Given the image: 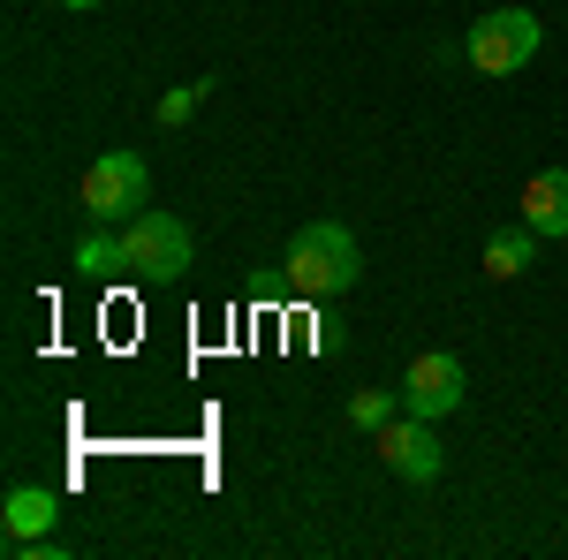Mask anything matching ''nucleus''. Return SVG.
Returning <instances> with one entry per match:
<instances>
[{"label":"nucleus","instance_id":"1","mask_svg":"<svg viewBox=\"0 0 568 560\" xmlns=\"http://www.w3.org/2000/svg\"><path fill=\"white\" fill-rule=\"evenodd\" d=\"M364 281V251L342 220H311L288 235V288L296 296H342Z\"/></svg>","mask_w":568,"mask_h":560},{"label":"nucleus","instance_id":"2","mask_svg":"<svg viewBox=\"0 0 568 560\" xmlns=\"http://www.w3.org/2000/svg\"><path fill=\"white\" fill-rule=\"evenodd\" d=\"M538 45H546V23L530 16V8H493V16H478L470 23V69L478 77H516V69H530L538 61Z\"/></svg>","mask_w":568,"mask_h":560},{"label":"nucleus","instance_id":"3","mask_svg":"<svg viewBox=\"0 0 568 560\" xmlns=\"http://www.w3.org/2000/svg\"><path fill=\"white\" fill-rule=\"evenodd\" d=\"M144 197H152V174L136 152H106V160H91L84 174V213L91 227H122V220L144 213Z\"/></svg>","mask_w":568,"mask_h":560},{"label":"nucleus","instance_id":"4","mask_svg":"<svg viewBox=\"0 0 568 560\" xmlns=\"http://www.w3.org/2000/svg\"><path fill=\"white\" fill-rule=\"evenodd\" d=\"M122 258H130V281H175L190 265V227L144 205L136 220H122Z\"/></svg>","mask_w":568,"mask_h":560},{"label":"nucleus","instance_id":"5","mask_svg":"<svg viewBox=\"0 0 568 560\" xmlns=\"http://www.w3.org/2000/svg\"><path fill=\"white\" fill-rule=\"evenodd\" d=\"M470 401V371H463V356H447V348H425V356H409V379H402V409L409 417H447V409H463Z\"/></svg>","mask_w":568,"mask_h":560},{"label":"nucleus","instance_id":"6","mask_svg":"<svg viewBox=\"0 0 568 560\" xmlns=\"http://www.w3.org/2000/svg\"><path fill=\"white\" fill-rule=\"evenodd\" d=\"M372 439H379V462H387L394 477H409V485H433L439 462H447V447H439L433 417H409V409H402L394 425H379Z\"/></svg>","mask_w":568,"mask_h":560},{"label":"nucleus","instance_id":"7","mask_svg":"<svg viewBox=\"0 0 568 560\" xmlns=\"http://www.w3.org/2000/svg\"><path fill=\"white\" fill-rule=\"evenodd\" d=\"M524 227L538 235V243L568 235V167H546V174L524 182Z\"/></svg>","mask_w":568,"mask_h":560},{"label":"nucleus","instance_id":"8","mask_svg":"<svg viewBox=\"0 0 568 560\" xmlns=\"http://www.w3.org/2000/svg\"><path fill=\"white\" fill-rule=\"evenodd\" d=\"M0 522H8V538H53L61 492H53V485H16V492L0 500Z\"/></svg>","mask_w":568,"mask_h":560},{"label":"nucleus","instance_id":"9","mask_svg":"<svg viewBox=\"0 0 568 560\" xmlns=\"http://www.w3.org/2000/svg\"><path fill=\"white\" fill-rule=\"evenodd\" d=\"M77 273H84V281H114V273H130V258H122V227H91L84 243H77Z\"/></svg>","mask_w":568,"mask_h":560},{"label":"nucleus","instance_id":"10","mask_svg":"<svg viewBox=\"0 0 568 560\" xmlns=\"http://www.w3.org/2000/svg\"><path fill=\"white\" fill-rule=\"evenodd\" d=\"M530 243H538L530 227H500V235L485 243V273H493V281H516V273L530 265Z\"/></svg>","mask_w":568,"mask_h":560},{"label":"nucleus","instance_id":"11","mask_svg":"<svg viewBox=\"0 0 568 560\" xmlns=\"http://www.w3.org/2000/svg\"><path fill=\"white\" fill-rule=\"evenodd\" d=\"M402 417V394H387V387H356L349 394V425L356 431H379V425H394Z\"/></svg>","mask_w":568,"mask_h":560},{"label":"nucleus","instance_id":"12","mask_svg":"<svg viewBox=\"0 0 568 560\" xmlns=\"http://www.w3.org/2000/svg\"><path fill=\"white\" fill-rule=\"evenodd\" d=\"M205 91H213V77H197V84H175L168 99H160V130H182V122L197 114V99H205Z\"/></svg>","mask_w":568,"mask_h":560},{"label":"nucleus","instance_id":"13","mask_svg":"<svg viewBox=\"0 0 568 560\" xmlns=\"http://www.w3.org/2000/svg\"><path fill=\"white\" fill-rule=\"evenodd\" d=\"M61 8H99V0H61Z\"/></svg>","mask_w":568,"mask_h":560}]
</instances>
